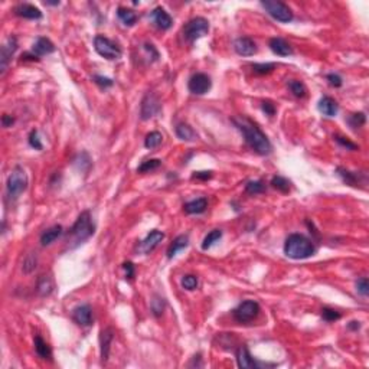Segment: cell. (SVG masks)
<instances>
[{
	"label": "cell",
	"instance_id": "46",
	"mask_svg": "<svg viewBox=\"0 0 369 369\" xmlns=\"http://www.w3.org/2000/svg\"><path fill=\"white\" fill-rule=\"evenodd\" d=\"M123 268H124V271H126V278H127V280H133V278H134L136 271H134L133 263H130V261L124 263V264H123Z\"/></svg>",
	"mask_w": 369,
	"mask_h": 369
},
{
	"label": "cell",
	"instance_id": "44",
	"mask_svg": "<svg viewBox=\"0 0 369 369\" xmlns=\"http://www.w3.org/2000/svg\"><path fill=\"white\" fill-rule=\"evenodd\" d=\"M29 144H31V147H34V149H36V150H42V143H41V138H39V134H38V132L36 130H32L31 132V134H29Z\"/></svg>",
	"mask_w": 369,
	"mask_h": 369
},
{
	"label": "cell",
	"instance_id": "32",
	"mask_svg": "<svg viewBox=\"0 0 369 369\" xmlns=\"http://www.w3.org/2000/svg\"><path fill=\"white\" fill-rule=\"evenodd\" d=\"M288 88H290V91L293 92V95L294 97H297V98H303L304 95H306V85L302 83V81H299V80H291V81H288Z\"/></svg>",
	"mask_w": 369,
	"mask_h": 369
},
{
	"label": "cell",
	"instance_id": "9",
	"mask_svg": "<svg viewBox=\"0 0 369 369\" xmlns=\"http://www.w3.org/2000/svg\"><path fill=\"white\" fill-rule=\"evenodd\" d=\"M162 110V102L157 98L156 94L153 92H147L144 95V98L141 100V105H140V117L141 120H149L154 116H157Z\"/></svg>",
	"mask_w": 369,
	"mask_h": 369
},
{
	"label": "cell",
	"instance_id": "20",
	"mask_svg": "<svg viewBox=\"0 0 369 369\" xmlns=\"http://www.w3.org/2000/svg\"><path fill=\"white\" fill-rule=\"evenodd\" d=\"M319 111L326 117H335L339 111V105L337 102L332 98V97H323L319 101Z\"/></svg>",
	"mask_w": 369,
	"mask_h": 369
},
{
	"label": "cell",
	"instance_id": "14",
	"mask_svg": "<svg viewBox=\"0 0 369 369\" xmlns=\"http://www.w3.org/2000/svg\"><path fill=\"white\" fill-rule=\"evenodd\" d=\"M151 20L156 23L157 28L163 29V31H168L170 29L172 23H173V19L170 17V15L163 9V7H156L153 12H151Z\"/></svg>",
	"mask_w": 369,
	"mask_h": 369
},
{
	"label": "cell",
	"instance_id": "37",
	"mask_svg": "<svg viewBox=\"0 0 369 369\" xmlns=\"http://www.w3.org/2000/svg\"><path fill=\"white\" fill-rule=\"evenodd\" d=\"M252 71L258 75H266V74H270L274 71L276 68V64H254L252 67Z\"/></svg>",
	"mask_w": 369,
	"mask_h": 369
},
{
	"label": "cell",
	"instance_id": "45",
	"mask_svg": "<svg viewBox=\"0 0 369 369\" xmlns=\"http://www.w3.org/2000/svg\"><path fill=\"white\" fill-rule=\"evenodd\" d=\"M92 80H94L95 84H98V85L102 87V88H108V87H111V85L114 84L113 80H110V78H107V77H101V75H95Z\"/></svg>",
	"mask_w": 369,
	"mask_h": 369
},
{
	"label": "cell",
	"instance_id": "36",
	"mask_svg": "<svg viewBox=\"0 0 369 369\" xmlns=\"http://www.w3.org/2000/svg\"><path fill=\"white\" fill-rule=\"evenodd\" d=\"M266 190V184L263 181H251L245 184V192L250 195H257V193H263Z\"/></svg>",
	"mask_w": 369,
	"mask_h": 369
},
{
	"label": "cell",
	"instance_id": "28",
	"mask_svg": "<svg viewBox=\"0 0 369 369\" xmlns=\"http://www.w3.org/2000/svg\"><path fill=\"white\" fill-rule=\"evenodd\" d=\"M36 290L39 293V296L42 297H46L49 296L52 291H53V281L49 276H41L39 280H38V285H36Z\"/></svg>",
	"mask_w": 369,
	"mask_h": 369
},
{
	"label": "cell",
	"instance_id": "51",
	"mask_svg": "<svg viewBox=\"0 0 369 369\" xmlns=\"http://www.w3.org/2000/svg\"><path fill=\"white\" fill-rule=\"evenodd\" d=\"M359 327H361V323L359 322H355V320H353V322L349 323V329H351V330H358Z\"/></svg>",
	"mask_w": 369,
	"mask_h": 369
},
{
	"label": "cell",
	"instance_id": "48",
	"mask_svg": "<svg viewBox=\"0 0 369 369\" xmlns=\"http://www.w3.org/2000/svg\"><path fill=\"white\" fill-rule=\"evenodd\" d=\"M261 107H263V111H264L267 116H274V113H276V107H274V104H273V102H270V101H264Z\"/></svg>",
	"mask_w": 369,
	"mask_h": 369
},
{
	"label": "cell",
	"instance_id": "52",
	"mask_svg": "<svg viewBox=\"0 0 369 369\" xmlns=\"http://www.w3.org/2000/svg\"><path fill=\"white\" fill-rule=\"evenodd\" d=\"M45 4H50V6H56V4H59V1H46Z\"/></svg>",
	"mask_w": 369,
	"mask_h": 369
},
{
	"label": "cell",
	"instance_id": "4",
	"mask_svg": "<svg viewBox=\"0 0 369 369\" xmlns=\"http://www.w3.org/2000/svg\"><path fill=\"white\" fill-rule=\"evenodd\" d=\"M28 187V176L26 172L20 168L16 166L12 173L7 178L6 182V193L10 199H17Z\"/></svg>",
	"mask_w": 369,
	"mask_h": 369
},
{
	"label": "cell",
	"instance_id": "34",
	"mask_svg": "<svg viewBox=\"0 0 369 369\" xmlns=\"http://www.w3.org/2000/svg\"><path fill=\"white\" fill-rule=\"evenodd\" d=\"M160 165H162V160H159V159H150V160L143 162V163L138 166L137 172L138 173H147V172L156 170Z\"/></svg>",
	"mask_w": 369,
	"mask_h": 369
},
{
	"label": "cell",
	"instance_id": "47",
	"mask_svg": "<svg viewBox=\"0 0 369 369\" xmlns=\"http://www.w3.org/2000/svg\"><path fill=\"white\" fill-rule=\"evenodd\" d=\"M326 78H327V81H329V84H330L332 87H336V88H337V87L342 85V78H340L337 74H329Z\"/></svg>",
	"mask_w": 369,
	"mask_h": 369
},
{
	"label": "cell",
	"instance_id": "39",
	"mask_svg": "<svg viewBox=\"0 0 369 369\" xmlns=\"http://www.w3.org/2000/svg\"><path fill=\"white\" fill-rule=\"evenodd\" d=\"M182 287H184V290H189V291H192V290H195L196 287H198V277L196 276H192V274H187V276L182 277Z\"/></svg>",
	"mask_w": 369,
	"mask_h": 369
},
{
	"label": "cell",
	"instance_id": "31",
	"mask_svg": "<svg viewBox=\"0 0 369 369\" xmlns=\"http://www.w3.org/2000/svg\"><path fill=\"white\" fill-rule=\"evenodd\" d=\"M162 141H163V136L159 133V132H151V133H149L146 138H144V146L147 147V149H156V147H159L160 144H162Z\"/></svg>",
	"mask_w": 369,
	"mask_h": 369
},
{
	"label": "cell",
	"instance_id": "13",
	"mask_svg": "<svg viewBox=\"0 0 369 369\" xmlns=\"http://www.w3.org/2000/svg\"><path fill=\"white\" fill-rule=\"evenodd\" d=\"M165 239V234L160 231H151L140 244V251L143 254H150L162 241Z\"/></svg>",
	"mask_w": 369,
	"mask_h": 369
},
{
	"label": "cell",
	"instance_id": "19",
	"mask_svg": "<svg viewBox=\"0 0 369 369\" xmlns=\"http://www.w3.org/2000/svg\"><path fill=\"white\" fill-rule=\"evenodd\" d=\"M52 52H55V45H53L48 38H44V36L38 38L36 42L32 46V53H35L38 58H39V56L49 55V53H52Z\"/></svg>",
	"mask_w": 369,
	"mask_h": 369
},
{
	"label": "cell",
	"instance_id": "27",
	"mask_svg": "<svg viewBox=\"0 0 369 369\" xmlns=\"http://www.w3.org/2000/svg\"><path fill=\"white\" fill-rule=\"evenodd\" d=\"M176 136L181 138V140H184V141H195L198 138L195 130L189 124H186V123L178 124V127H176Z\"/></svg>",
	"mask_w": 369,
	"mask_h": 369
},
{
	"label": "cell",
	"instance_id": "30",
	"mask_svg": "<svg viewBox=\"0 0 369 369\" xmlns=\"http://www.w3.org/2000/svg\"><path fill=\"white\" fill-rule=\"evenodd\" d=\"M337 175L343 179V182H346L348 184H352V186H356L359 184V175L351 172V170H346L343 168H337Z\"/></svg>",
	"mask_w": 369,
	"mask_h": 369
},
{
	"label": "cell",
	"instance_id": "18",
	"mask_svg": "<svg viewBox=\"0 0 369 369\" xmlns=\"http://www.w3.org/2000/svg\"><path fill=\"white\" fill-rule=\"evenodd\" d=\"M113 337H114L113 329L107 327V329L101 330V335H100V345H101V361H102V362H107V359H108V355H110V345H111V342H113Z\"/></svg>",
	"mask_w": 369,
	"mask_h": 369
},
{
	"label": "cell",
	"instance_id": "33",
	"mask_svg": "<svg viewBox=\"0 0 369 369\" xmlns=\"http://www.w3.org/2000/svg\"><path fill=\"white\" fill-rule=\"evenodd\" d=\"M151 312L156 318L162 316V313L165 312V307H166V302L165 299H162L160 296H154L153 300H151Z\"/></svg>",
	"mask_w": 369,
	"mask_h": 369
},
{
	"label": "cell",
	"instance_id": "25",
	"mask_svg": "<svg viewBox=\"0 0 369 369\" xmlns=\"http://www.w3.org/2000/svg\"><path fill=\"white\" fill-rule=\"evenodd\" d=\"M35 351H36V353L39 355V358H42V359H48V361H50L52 359V351H50V346L46 343L45 340L39 336V335H36L35 336Z\"/></svg>",
	"mask_w": 369,
	"mask_h": 369
},
{
	"label": "cell",
	"instance_id": "49",
	"mask_svg": "<svg viewBox=\"0 0 369 369\" xmlns=\"http://www.w3.org/2000/svg\"><path fill=\"white\" fill-rule=\"evenodd\" d=\"M193 179H211L212 178V172H195V175L192 176Z\"/></svg>",
	"mask_w": 369,
	"mask_h": 369
},
{
	"label": "cell",
	"instance_id": "16",
	"mask_svg": "<svg viewBox=\"0 0 369 369\" xmlns=\"http://www.w3.org/2000/svg\"><path fill=\"white\" fill-rule=\"evenodd\" d=\"M15 13L23 19H31V20H35V19H41L42 17V12L34 6V4H29V3H22L19 6L15 7Z\"/></svg>",
	"mask_w": 369,
	"mask_h": 369
},
{
	"label": "cell",
	"instance_id": "41",
	"mask_svg": "<svg viewBox=\"0 0 369 369\" xmlns=\"http://www.w3.org/2000/svg\"><path fill=\"white\" fill-rule=\"evenodd\" d=\"M36 263H38L36 257H35L34 254H29V255L25 258V261H23V271H25L26 274L32 273V271L36 268Z\"/></svg>",
	"mask_w": 369,
	"mask_h": 369
},
{
	"label": "cell",
	"instance_id": "38",
	"mask_svg": "<svg viewBox=\"0 0 369 369\" xmlns=\"http://www.w3.org/2000/svg\"><path fill=\"white\" fill-rule=\"evenodd\" d=\"M365 121H367V117H365V114H364V113H355V114H351V116H349V118H348V123H349V124H351V127H353V129L364 126V124H365Z\"/></svg>",
	"mask_w": 369,
	"mask_h": 369
},
{
	"label": "cell",
	"instance_id": "12",
	"mask_svg": "<svg viewBox=\"0 0 369 369\" xmlns=\"http://www.w3.org/2000/svg\"><path fill=\"white\" fill-rule=\"evenodd\" d=\"M234 49L238 55L241 56H252L254 53H257V45L251 38L247 36H241L238 39H235L234 42Z\"/></svg>",
	"mask_w": 369,
	"mask_h": 369
},
{
	"label": "cell",
	"instance_id": "22",
	"mask_svg": "<svg viewBox=\"0 0 369 369\" xmlns=\"http://www.w3.org/2000/svg\"><path fill=\"white\" fill-rule=\"evenodd\" d=\"M270 49L278 55V56H290L291 53H293V49H291V46L288 45L284 39H281V38H273V39H270Z\"/></svg>",
	"mask_w": 369,
	"mask_h": 369
},
{
	"label": "cell",
	"instance_id": "40",
	"mask_svg": "<svg viewBox=\"0 0 369 369\" xmlns=\"http://www.w3.org/2000/svg\"><path fill=\"white\" fill-rule=\"evenodd\" d=\"M322 318L326 320V322H335V320H339L340 319V313L335 309H330V307H324L322 310Z\"/></svg>",
	"mask_w": 369,
	"mask_h": 369
},
{
	"label": "cell",
	"instance_id": "3",
	"mask_svg": "<svg viewBox=\"0 0 369 369\" xmlns=\"http://www.w3.org/2000/svg\"><path fill=\"white\" fill-rule=\"evenodd\" d=\"M94 224L91 221V214L88 211H84L72 225L68 234V245L69 248H75L84 241H87L94 234Z\"/></svg>",
	"mask_w": 369,
	"mask_h": 369
},
{
	"label": "cell",
	"instance_id": "7",
	"mask_svg": "<svg viewBox=\"0 0 369 369\" xmlns=\"http://www.w3.org/2000/svg\"><path fill=\"white\" fill-rule=\"evenodd\" d=\"M261 6L266 9V12L274 17L278 22H283V23H287V22H291L293 20V12L291 9L281 3V1H274V0H264L261 1Z\"/></svg>",
	"mask_w": 369,
	"mask_h": 369
},
{
	"label": "cell",
	"instance_id": "21",
	"mask_svg": "<svg viewBox=\"0 0 369 369\" xmlns=\"http://www.w3.org/2000/svg\"><path fill=\"white\" fill-rule=\"evenodd\" d=\"M208 208V199L206 198H198V199H193L184 205V209L186 214L189 215H198V214H202L205 212Z\"/></svg>",
	"mask_w": 369,
	"mask_h": 369
},
{
	"label": "cell",
	"instance_id": "10",
	"mask_svg": "<svg viewBox=\"0 0 369 369\" xmlns=\"http://www.w3.org/2000/svg\"><path fill=\"white\" fill-rule=\"evenodd\" d=\"M212 87V81L211 78L206 75V74H202V72H198L195 75L190 77L189 80V84H187V88L189 91L195 95H203L206 92L211 90Z\"/></svg>",
	"mask_w": 369,
	"mask_h": 369
},
{
	"label": "cell",
	"instance_id": "29",
	"mask_svg": "<svg viewBox=\"0 0 369 369\" xmlns=\"http://www.w3.org/2000/svg\"><path fill=\"white\" fill-rule=\"evenodd\" d=\"M222 238V231L221 230H214L211 231L205 238H203V242H202V250H209L212 245H215L219 239Z\"/></svg>",
	"mask_w": 369,
	"mask_h": 369
},
{
	"label": "cell",
	"instance_id": "35",
	"mask_svg": "<svg viewBox=\"0 0 369 369\" xmlns=\"http://www.w3.org/2000/svg\"><path fill=\"white\" fill-rule=\"evenodd\" d=\"M271 184H273L274 189L283 192V193H287V192L290 190V187H291L290 181H287V179L283 178V176H274V178L271 179Z\"/></svg>",
	"mask_w": 369,
	"mask_h": 369
},
{
	"label": "cell",
	"instance_id": "8",
	"mask_svg": "<svg viewBox=\"0 0 369 369\" xmlns=\"http://www.w3.org/2000/svg\"><path fill=\"white\" fill-rule=\"evenodd\" d=\"M260 315V304L254 300H245L232 312L234 319L238 323L252 322Z\"/></svg>",
	"mask_w": 369,
	"mask_h": 369
},
{
	"label": "cell",
	"instance_id": "26",
	"mask_svg": "<svg viewBox=\"0 0 369 369\" xmlns=\"http://www.w3.org/2000/svg\"><path fill=\"white\" fill-rule=\"evenodd\" d=\"M117 16L121 20V23L126 26H133L137 22V15L132 9H127V7H118Z\"/></svg>",
	"mask_w": 369,
	"mask_h": 369
},
{
	"label": "cell",
	"instance_id": "2",
	"mask_svg": "<svg viewBox=\"0 0 369 369\" xmlns=\"http://www.w3.org/2000/svg\"><path fill=\"white\" fill-rule=\"evenodd\" d=\"M316 251L315 244L302 234H291L284 242V254L291 260H306Z\"/></svg>",
	"mask_w": 369,
	"mask_h": 369
},
{
	"label": "cell",
	"instance_id": "43",
	"mask_svg": "<svg viewBox=\"0 0 369 369\" xmlns=\"http://www.w3.org/2000/svg\"><path fill=\"white\" fill-rule=\"evenodd\" d=\"M356 290H358V293H359V294H362V296H368L369 283L367 277H362V278H359V280L356 281Z\"/></svg>",
	"mask_w": 369,
	"mask_h": 369
},
{
	"label": "cell",
	"instance_id": "17",
	"mask_svg": "<svg viewBox=\"0 0 369 369\" xmlns=\"http://www.w3.org/2000/svg\"><path fill=\"white\" fill-rule=\"evenodd\" d=\"M236 364L238 367L242 369H251V368H258L257 362L254 361V358L251 356L250 351L247 349V346H239L236 351Z\"/></svg>",
	"mask_w": 369,
	"mask_h": 369
},
{
	"label": "cell",
	"instance_id": "23",
	"mask_svg": "<svg viewBox=\"0 0 369 369\" xmlns=\"http://www.w3.org/2000/svg\"><path fill=\"white\" fill-rule=\"evenodd\" d=\"M187 244H189V238H187V235H179V236H176L175 239H173V242L169 245V248H168V258H173L179 251H182L184 250L186 247H187Z\"/></svg>",
	"mask_w": 369,
	"mask_h": 369
},
{
	"label": "cell",
	"instance_id": "50",
	"mask_svg": "<svg viewBox=\"0 0 369 369\" xmlns=\"http://www.w3.org/2000/svg\"><path fill=\"white\" fill-rule=\"evenodd\" d=\"M13 121H15V118H13L12 116L4 114V116L1 117V124H3V127H9V126H12V124H13Z\"/></svg>",
	"mask_w": 369,
	"mask_h": 369
},
{
	"label": "cell",
	"instance_id": "42",
	"mask_svg": "<svg viewBox=\"0 0 369 369\" xmlns=\"http://www.w3.org/2000/svg\"><path fill=\"white\" fill-rule=\"evenodd\" d=\"M333 138L342 146V147H345V149H348V150H358L359 147H358V144H355V143H352L351 140H348L346 137H342V136H339V134H336V136H333Z\"/></svg>",
	"mask_w": 369,
	"mask_h": 369
},
{
	"label": "cell",
	"instance_id": "5",
	"mask_svg": "<svg viewBox=\"0 0 369 369\" xmlns=\"http://www.w3.org/2000/svg\"><path fill=\"white\" fill-rule=\"evenodd\" d=\"M209 32V22L205 17H193L190 19L184 28H182V35H184V41L187 42H195L196 39L203 38L205 35H208Z\"/></svg>",
	"mask_w": 369,
	"mask_h": 369
},
{
	"label": "cell",
	"instance_id": "24",
	"mask_svg": "<svg viewBox=\"0 0 369 369\" xmlns=\"http://www.w3.org/2000/svg\"><path fill=\"white\" fill-rule=\"evenodd\" d=\"M64 234V230H62V227L61 225H53V227H50L49 230H46L44 234H42V236H41V244L46 247V245H50L53 241H56L61 235Z\"/></svg>",
	"mask_w": 369,
	"mask_h": 369
},
{
	"label": "cell",
	"instance_id": "1",
	"mask_svg": "<svg viewBox=\"0 0 369 369\" xmlns=\"http://www.w3.org/2000/svg\"><path fill=\"white\" fill-rule=\"evenodd\" d=\"M234 126L241 132V134L244 136L245 143L258 154L266 156L271 153V143L267 138V136L260 130V127L257 124H254L250 118L239 116V117H234L232 118Z\"/></svg>",
	"mask_w": 369,
	"mask_h": 369
},
{
	"label": "cell",
	"instance_id": "6",
	"mask_svg": "<svg viewBox=\"0 0 369 369\" xmlns=\"http://www.w3.org/2000/svg\"><path fill=\"white\" fill-rule=\"evenodd\" d=\"M94 48L98 55H101L102 58L110 59V61L118 59L121 56V48L116 42H113L108 38L101 36V35L94 38Z\"/></svg>",
	"mask_w": 369,
	"mask_h": 369
},
{
	"label": "cell",
	"instance_id": "15",
	"mask_svg": "<svg viewBox=\"0 0 369 369\" xmlns=\"http://www.w3.org/2000/svg\"><path fill=\"white\" fill-rule=\"evenodd\" d=\"M72 319L81 326H90L92 324V309L90 304H81L74 309Z\"/></svg>",
	"mask_w": 369,
	"mask_h": 369
},
{
	"label": "cell",
	"instance_id": "11",
	"mask_svg": "<svg viewBox=\"0 0 369 369\" xmlns=\"http://www.w3.org/2000/svg\"><path fill=\"white\" fill-rule=\"evenodd\" d=\"M17 49V39L15 36H10L7 38V41L3 44L1 46V50H0V74L3 75L7 69V65L12 59V56L15 55Z\"/></svg>",
	"mask_w": 369,
	"mask_h": 369
}]
</instances>
